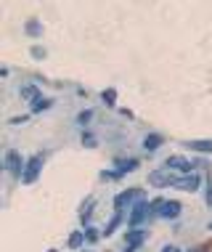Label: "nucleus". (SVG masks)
Returning a JSON list of instances; mask_svg holds the SVG:
<instances>
[{
  "label": "nucleus",
  "instance_id": "f257e3e1",
  "mask_svg": "<svg viewBox=\"0 0 212 252\" xmlns=\"http://www.w3.org/2000/svg\"><path fill=\"white\" fill-rule=\"evenodd\" d=\"M149 215H151V204H146L143 199H138L133 204V213H130V228H138Z\"/></svg>",
  "mask_w": 212,
  "mask_h": 252
},
{
  "label": "nucleus",
  "instance_id": "f03ea898",
  "mask_svg": "<svg viewBox=\"0 0 212 252\" xmlns=\"http://www.w3.org/2000/svg\"><path fill=\"white\" fill-rule=\"evenodd\" d=\"M40 167H43V157H32L30 162L24 165V173H22V181L24 183H35L37 181V175H40Z\"/></svg>",
  "mask_w": 212,
  "mask_h": 252
},
{
  "label": "nucleus",
  "instance_id": "7ed1b4c3",
  "mask_svg": "<svg viewBox=\"0 0 212 252\" xmlns=\"http://www.w3.org/2000/svg\"><path fill=\"white\" fill-rule=\"evenodd\" d=\"M149 183H151V186H159V189H165V186H175L173 170H154V173L149 175Z\"/></svg>",
  "mask_w": 212,
  "mask_h": 252
},
{
  "label": "nucleus",
  "instance_id": "20e7f679",
  "mask_svg": "<svg viewBox=\"0 0 212 252\" xmlns=\"http://www.w3.org/2000/svg\"><path fill=\"white\" fill-rule=\"evenodd\" d=\"M138 199H143V191H141V189H130V191H122L117 199H114V207H117V213H120L122 207H127V204H133Z\"/></svg>",
  "mask_w": 212,
  "mask_h": 252
},
{
  "label": "nucleus",
  "instance_id": "39448f33",
  "mask_svg": "<svg viewBox=\"0 0 212 252\" xmlns=\"http://www.w3.org/2000/svg\"><path fill=\"white\" fill-rule=\"evenodd\" d=\"M143 242H146V234H143L141 228H130L127 236H125V247H127L125 252H135Z\"/></svg>",
  "mask_w": 212,
  "mask_h": 252
},
{
  "label": "nucleus",
  "instance_id": "423d86ee",
  "mask_svg": "<svg viewBox=\"0 0 212 252\" xmlns=\"http://www.w3.org/2000/svg\"><path fill=\"white\" fill-rule=\"evenodd\" d=\"M175 189H181V191H196L199 189V175L191 173V175H183V178H175Z\"/></svg>",
  "mask_w": 212,
  "mask_h": 252
},
{
  "label": "nucleus",
  "instance_id": "0eeeda50",
  "mask_svg": "<svg viewBox=\"0 0 212 252\" xmlns=\"http://www.w3.org/2000/svg\"><path fill=\"white\" fill-rule=\"evenodd\" d=\"M165 167H167V170H183V173L191 175V170H194V162H188V159H183V157L175 154V157H167Z\"/></svg>",
  "mask_w": 212,
  "mask_h": 252
},
{
  "label": "nucleus",
  "instance_id": "6e6552de",
  "mask_svg": "<svg viewBox=\"0 0 212 252\" xmlns=\"http://www.w3.org/2000/svg\"><path fill=\"white\" fill-rule=\"evenodd\" d=\"M5 170H8V173H13V175L24 173V170H22V157H19L16 152H8V154H5Z\"/></svg>",
  "mask_w": 212,
  "mask_h": 252
},
{
  "label": "nucleus",
  "instance_id": "1a4fd4ad",
  "mask_svg": "<svg viewBox=\"0 0 212 252\" xmlns=\"http://www.w3.org/2000/svg\"><path fill=\"white\" fill-rule=\"evenodd\" d=\"M181 207H183V204L181 202H162V207H159V213H156V215H162V218H178V215H181Z\"/></svg>",
  "mask_w": 212,
  "mask_h": 252
},
{
  "label": "nucleus",
  "instance_id": "9d476101",
  "mask_svg": "<svg viewBox=\"0 0 212 252\" xmlns=\"http://www.w3.org/2000/svg\"><path fill=\"white\" fill-rule=\"evenodd\" d=\"M186 146L194 149V152H202V154H212V141H188Z\"/></svg>",
  "mask_w": 212,
  "mask_h": 252
},
{
  "label": "nucleus",
  "instance_id": "9b49d317",
  "mask_svg": "<svg viewBox=\"0 0 212 252\" xmlns=\"http://www.w3.org/2000/svg\"><path fill=\"white\" fill-rule=\"evenodd\" d=\"M143 146H146L149 152H156V149L162 146V135H159V133H149L146 141H143Z\"/></svg>",
  "mask_w": 212,
  "mask_h": 252
},
{
  "label": "nucleus",
  "instance_id": "f8f14e48",
  "mask_svg": "<svg viewBox=\"0 0 212 252\" xmlns=\"http://www.w3.org/2000/svg\"><path fill=\"white\" fill-rule=\"evenodd\" d=\"M138 167V159H133V157H130V159H117V173L122 175V173H127V170H135Z\"/></svg>",
  "mask_w": 212,
  "mask_h": 252
},
{
  "label": "nucleus",
  "instance_id": "ddd939ff",
  "mask_svg": "<svg viewBox=\"0 0 212 252\" xmlns=\"http://www.w3.org/2000/svg\"><path fill=\"white\" fill-rule=\"evenodd\" d=\"M120 220H122V215H120V213H114V218H112V220L106 223V228H104V236H109V234H114V228L120 226Z\"/></svg>",
  "mask_w": 212,
  "mask_h": 252
},
{
  "label": "nucleus",
  "instance_id": "4468645a",
  "mask_svg": "<svg viewBox=\"0 0 212 252\" xmlns=\"http://www.w3.org/2000/svg\"><path fill=\"white\" fill-rule=\"evenodd\" d=\"M85 242V234H80V231H74V234L69 236V247L72 250H80V244Z\"/></svg>",
  "mask_w": 212,
  "mask_h": 252
},
{
  "label": "nucleus",
  "instance_id": "2eb2a0df",
  "mask_svg": "<svg viewBox=\"0 0 212 252\" xmlns=\"http://www.w3.org/2000/svg\"><path fill=\"white\" fill-rule=\"evenodd\" d=\"M101 98H104L106 104H114V98H117V91H114V88H109V91L101 93Z\"/></svg>",
  "mask_w": 212,
  "mask_h": 252
},
{
  "label": "nucleus",
  "instance_id": "dca6fc26",
  "mask_svg": "<svg viewBox=\"0 0 212 252\" xmlns=\"http://www.w3.org/2000/svg\"><path fill=\"white\" fill-rule=\"evenodd\" d=\"M51 104H53L51 98H37V101H35V106H32V109H35V112H40V109H48Z\"/></svg>",
  "mask_w": 212,
  "mask_h": 252
},
{
  "label": "nucleus",
  "instance_id": "f3484780",
  "mask_svg": "<svg viewBox=\"0 0 212 252\" xmlns=\"http://www.w3.org/2000/svg\"><path fill=\"white\" fill-rule=\"evenodd\" d=\"M22 96H27V98H35V101L40 98V96H37V91H35V88H32V85H27V88H22Z\"/></svg>",
  "mask_w": 212,
  "mask_h": 252
},
{
  "label": "nucleus",
  "instance_id": "a211bd4d",
  "mask_svg": "<svg viewBox=\"0 0 212 252\" xmlns=\"http://www.w3.org/2000/svg\"><path fill=\"white\" fill-rule=\"evenodd\" d=\"M83 144L93 149V146H95V135H91V133H85V135H83Z\"/></svg>",
  "mask_w": 212,
  "mask_h": 252
},
{
  "label": "nucleus",
  "instance_id": "6ab92c4d",
  "mask_svg": "<svg viewBox=\"0 0 212 252\" xmlns=\"http://www.w3.org/2000/svg\"><path fill=\"white\" fill-rule=\"evenodd\" d=\"M85 239L88 242H95V239H98V234H95L93 228H85Z\"/></svg>",
  "mask_w": 212,
  "mask_h": 252
},
{
  "label": "nucleus",
  "instance_id": "aec40b11",
  "mask_svg": "<svg viewBox=\"0 0 212 252\" xmlns=\"http://www.w3.org/2000/svg\"><path fill=\"white\" fill-rule=\"evenodd\" d=\"M27 30H30L32 35H40V24L37 22H30V24H27Z\"/></svg>",
  "mask_w": 212,
  "mask_h": 252
},
{
  "label": "nucleus",
  "instance_id": "412c9836",
  "mask_svg": "<svg viewBox=\"0 0 212 252\" xmlns=\"http://www.w3.org/2000/svg\"><path fill=\"white\" fill-rule=\"evenodd\" d=\"M32 56H37V59H45V48H40V45H35V48H32Z\"/></svg>",
  "mask_w": 212,
  "mask_h": 252
},
{
  "label": "nucleus",
  "instance_id": "4be33fe9",
  "mask_svg": "<svg viewBox=\"0 0 212 252\" xmlns=\"http://www.w3.org/2000/svg\"><path fill=\"white\" fill-rule=\"evenodd\" d=\"M91 117H93V112H91V109H88V112H80V117H77V120H80V122H88Z\"/></svg>",
  "mask_w": 212,
  "mask_h": 252
},
{
  "label": "nucleus",
  "instance_id": "5701e85b",
  "mask_svg": "<svg viewBox=\"0 0 212 252\" xmlns=\"http://www.w3.org/2000/svg\"><path fill=\"white\" fill-rule=\"evenodd\" d=\"M162 252H181V250H178V247H165Z\"/></svg>",
  "mask_w": 212,
  "mask_h": 252
},
{
  "label": "nucleus",
  "instance_id": "b1692460",
  "mask_svg": "<svg viewBox=\"0 0 212 252\" xmlns=\"http://www.w3.org/2000/svg\"><path fill=\"white\" fill-rule=\"evenodd\" d=\"M191 252H207V250H204V247H196V250H191Z\"/></svg>",
  "mask_w": 212,
  "mask_h": 252
},
{
  "label": "nucleus",
  "instance_id": "393cba45",
  "mask_svg": "<svg viewBox=\"0 0 212 252\" xmlns=\"http://www.w3.org/2000/svg\"><path fill=\"white\" fill-rule=\"evenodd\" d=\"M48 252H59V250H48Z\"/></svg>",
  "mask_w": 212,
  "mask_h": 252
},
{
  "label": "nucleus",
  "instance_id": "a878e982",
  "mask_svg": "<svg viewBox=\"0 0 212 252\" xmlns=\"http://www.w3.org/2000/svg\"><path fill=\"white\" fill-rule=\"evenodd\" d=\"M210 202H212V196H210Z\"/></svg>",
  "mask_w": 212,
  "mask_h": 252
},
{
  "label": "nucleus",
  "instance_id": "bb28decb",
  "mask_svg": "<svg viewBox=\"0 0 212 252\" xmlns=\"http://www.w3.org/2000/svg\"><path fill=\"white\" fill-rule=\"evenodd\" d=\"M210 228H212V223H210Z\"/></svg>",
  "mask_w": 212,
  "mask_h": 252
}]
</instances>
